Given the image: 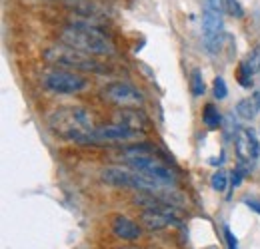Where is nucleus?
<instances>
[{
  "mask_svg": "<svg viewBox=\"0 0 260 249\" xmlns=\"http://www.w3.org/2000/svg\"><path fill=\"white\" fill-rule=\"evenodd\" d=\"M228 96V86L226 82H224V78L222 76H216L214 78V98L216 100H224Z\"/></svg>",
  "mask_w": 260,
  "mask_h": 249,
  "instance_id": "obj_20",
  "label": "nucleus"
},
{
  "mask_svg": "<svg viewBox=\"0 0 260 249\" xmlns=\"http://www.w3.org/2000/svg\"><path fill=\"white\" fill-rule=\"evenodd\" d=\"M258 110H260V102L256 96H250V98H246V100H240L238 106H236L238 116L244 118V120H252V118L258 114Z\"/></svg>",
  "mask_w": 260,
  "mask_h": 249,
  "instance_id": "obj_15",
  "label": "nucleus"
},
{
  "mask_svg": "<svg viewBox=\"0 0 260 249\" xmlns=\"http://www.w3.org/2000/svg\"><path fill=\"white\" fill-rule=\"evenodd\" d=\"M44 60L50 66L56 68H64V70H72V72H86V74H102L106 72L104 66L94 60V56L80 52L68 44H54L50 48L44 50Z\"/></svg>",
  "mask_w": 260,
  "mask_h": 249,
  "instance_id": "obj_5",
  "label": "nucleus"
},
{
  "mask_svg": "<svg viewBox=\"0 0 260 249\" xmlns=\"http://www.w3.org/2000/svg\"><path fill=\"white\" fill-rule=\"evenodd\" d=\"M260 72V48H256L244 62L238 68V82L242 88H250L252 86V78L254 74Z\"/></svg>",
  "mask_w": 260,
  "mask_h": 249,
  "instance_id": "obj_14",
  "label": "nucleus"
},
{
  "mask_svg": "<svg viewBox=\"0 0 260 249\" xmlns=\"http://www.w3.org/2000/svg\"><path fill=\"white\" fill-rule=\"evenodd\" d=\"M50 128L68 142L80 146H92L94 120L92 114L84 108H58L48 116Z\"/></svg>",
  "mask_w": 260,
  "mask_h": 249,
  "instance_id": "obj_2",
  "label": "nucleus"
},
{
  "mask_svg": "<svg viewBox=\"0 0 260 249\" xmlns=\"http://www.w3.org/2000/svg\"><path fill=\"white\" fill-rule=\"evenodd\" d=\"M114 122L128 126L130 130L140 132V134H146L150 130L148 116L142 110H138V108H120V112H116V116H114Z\"/></svg>",
  "mask_w": 260,
  "mask_h": 249,
  "instance_id": "obj_11",
  "label": "nucleus"
},
{
  "mask_svg": "<svg viewBox=\"0 0 260 249\" xmlns=\"http://www.w3.org/2000/svg\"><path fill=\"white\" fill-rule=\"evenodd\" d=\"M224 12L234 18H244V8L238 0H224Z\"/></svg>",
  "mask_w": 260,
  "mask_h": 249,
  "instance_id": "obj_19",
  "label": "nucleus"
},
{
  "mask_svg": "<svg viewBox=\"0 0 260 249\" xmlns=\"http://www.w3.org/2000/svg\"><path fill=\"white\" fill-rule=\"evenodd\" d=\"M112 231L118 239H124V241H136L142 233L140 225L134 223L132 219L124 218V216H116L112 219Z\"/></svg>",
  "mask_w": 260,
  "mask_h": 249,
  "instance_id": "obj_13",
  "label": "nucleus"
},
{
  "mask_svg": "<svg viewBox=\"0 0 260 249\" xmlns=\"http://www.w3.org/2000/svg\"><path fill=\"white\" fill-rule=\"evenodd\" d=\"M58 38L62 44H68L90 56H112L114 54V44L106 38V34H102L94 26L68 24L58 32Z\"/></svg>",
  "mask_w": 260,
  "mask_h": 249,
  "instance_id": "obj_3",
  "label": "nucleus"
},
{
  "mask_svg": "<svg viewBox=\"0 0 260 249\" xmlns=\"http://www.w3.org/2000/svg\"><path fill=\"white\" fill-rule=\"evenodd\" d=\"M234 150H236V156H238V168L248 172L250 163H254L260 156V144L254 136L252 130L248 128H240L234 136Z\"/></svg>",
  "mask_w": 260,
  "mask_h": 249,
  "instance_id": "obj_9",
  "label": "nucleus"
},
{
  "mask_svg": "<svg viewBox=\"0 0 260 249\" xmlns=\"http://www.w3.org/2000/svg\"><path fill=\"white\" fill-rule=\"evenodd\" d=\"M102 182L110 184L116 187H128V189H136L142 193H150L154 197H160L164 201H170L176 205V201H180V195L176 193L174 186H166L160 184L132 168H120V165H108L100 172Z\"/></svg>",
  "mask_w": 260,
  "mask_h": 249,
  "instance_id": "obj_1",
  "label": "nucleus"
},
{
  "mask_svg": "<svg viewBox=\"0 0 260 249\" xmlns=\"http://www.w3.org/2000/svg\"><path fill=\"white\" fill-rule=\"evenodd\" d=\"M244 205L250 208L254 214H258L260 216V201H256V199H244Z\"/></svg>",
  "mask_w": 260,
  "mask_h": 249,
  "instance_id": "obj_22",
  "label": "nucleus"
},
{
  "mask_svg": "<svg viewBox=\"0 0 260 249\" xmlns=\"http://www.w3.org/2000/svg\"><path fill=\"white\" fill-rule=\"evenodd\" d=\"M142 134L130 130L128 126L122 124H110V126H96L94 136H92V146L94 144H126L138 140Z\"/></svg>",
  "mask_w": 260,
  "mask_h": 249,
  "instance_id": "obj_10",
  "label": "nucleus"
},
{
  "mask_svg": "<svg viewBox=\"0 0 260 249\" xmlns=\"http://www.w3.org/2000/svg\"><path fill=\"white\" fill-rule=\"evenodd\" d=\"M202 122H204V126H206L208 130H218V128H220L222 118H220V112L214 108V104H206V106H204Z\"/></svg>",
  "mask_w": 260,
  "mask_h": 249,
  "instance_id": "obj_16",
  "label": "nucleus"
},
{
  "mask_svg": "<svg viewBox=\"0 0 260 249\" xmlns=\"http://www.w3.org/2000/svg\"><path fill=\"white\" fill-rule=\"evenodd\" d=\"M102 100L114 104V106H120V108H140L144 104V96L138 88H134L132 84L126 82H112V84H106L102 90H100Z\"/></svg>",
  "mask_w": 260,
  "mask_h": 249,
  "instance_id": "obj_8",
  "label": "nucleus"
},
{
  "mask_svg": "<svg viewBox=\"0 0 260 249\" xmlns=\"http://www.w3.org/2000/svg\"><path fill=\"white\" fill-rule=\"evenodd\" d=\"M120 159L140 174L160 182V184H166V186H176V176L174 172L162 163L156 156H152L150 148H144V146H130L126 148L122 154H120Z\"/></svg>",
  "mask_w": 260,
  "mask_h": 249,
  "instance_id": "obj_4",
  "label": "nucleus"
},
{
  "mask_svg": "<svg viewBox=\"0 0 260 249\" xmlns=\"http://www.w3.org/2000/svg\"><path fill=\"white\" fill-rule=\"evenodd\" d=\"M122 249H136V247H122Z\"/></svg>",
  "mask_w": 260,
  "mask_h": 249,
  "instance_id": "obj_23",
  "label": "nucleus"
},
{
  "mask_svg": "<svg viewBox=\"0 0 260 249\" xmlns=\"http://www.w3.org/2000/svg\"><path fill=\"white\" fill-rule=\"evenodd\" d=\"M140 221L152 231H160L170 225H180L178 214H164V212H154V210H144L140 216Z\"/></svg>",
  "mask_w": 260,
  "mask_h": 249,
  "instance_id": "obj_12",
  "label": "nucleus"
},
{
  "mask_svg": "<svg viewBox=\"0 0 260 249\" xmlns=\"http://www.w3.org/2000/svg\"><path fill=\"white\" fill-rule=\"evenodd\" d=\"M210 186L214 191H226V186H228V174L226 172H222V170H218V172H214L212 174V178H210Z\"/></svg>",
  "mask_w": 260,
  "mask_h": 249,
  "instance_id": "obj_18",
  "label": "nucleus"
},
{
  "mask_svg": "<svg viewBox=\"0 0 260 249\" xmlns=\"http://www.w3.org/2000/svg\"><path fill=\"white\" fill-rule=\"evenodd\" d=\"M224 241H226L228 249H238V239H236V235L230 231L228 225H224Z\"/></svg>",
  "mask_w": 260,
  "mask_h": 249,
  "instance_id": "obj_21",
  "label": "nucleus"
},
{
  "mask_svg": "<svg viewBox=\"0 0 260 249\" xmlns=\"http://www.w3.org/2000/svg\"><path fill=\"white\" fill-rule=\"evenodd\" d=\"M190 90H192V96L194 98H200V96H204V90H206V86H204V78H202V72L194 68L192 72H190Z\"/></svg>",
  "mask_w": 260,
  "mask_h": 249,
  "instance_id": "obj_17",
  "label": "nucleus"
},
{
  "mask_svg": "<svg viewBox=\"0 0 260 249\" xmlns=\"http://www.w3.org/2000/svg\"><path fill=\"white\" fill-rule=\"evenodd\" d=\"M42 86L46 90L60 96H70V94H80L88 88V80L80 74V72H72V70H64V68H48L42 72L40 78Z\"/></svg>",
  "mask_w": 260,
  "mask_h": 249,
  "instance_id": "obj_7",
  "label": "nucleus"
},
{
  "mask_svg": "<svg viewBox=\"0 0 260 249\" xmlns=\"http://www.w3.org/2000/svg\"><path fill=\"white\" fill-rule=\"evenodd\" d=\"M224 40V0H202V42L210 54L220 52Z\"/></svg>",
  "mask_w": 260,
  "mask_h": 249,
  "instance_id": "obj_6",
  "label": "nucleus"
}]
</instances>
